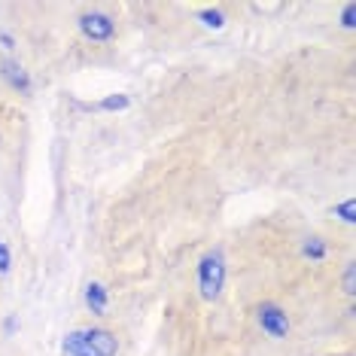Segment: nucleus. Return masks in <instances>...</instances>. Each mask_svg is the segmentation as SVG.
<instances>
[{
	"instance_id": "nucleus-1",
	"label": "nucleus",
	"mask_w": 356,
	"mask_h": 356,
	"mask_svg": "<svg viewBox=\"0 0 356 356\" xmlns=\"http://www.w3.org/2000/svg\"><path fill=\"white\" fill-rule=\"evenodd\" d=\"M61 353L64 356H116L119 338H116V332H110L104 326L74 329L61 338Z\"/></svg>"
},
{
	"instance_id": "nucleus-2",
	"label": "nucleus",
	"mask_w": 356,
	"mask_h": 356,
	"mask_svg": "<svg viewBox=\"0 0 356 356\" xmlns=\"http://www.w3.org/2000/svg\"><path fill=\"white\" fill-rule=\"evenodd\" d=\"M195 274H198V296L204 298V302H216L225 289V280H229V262H225V253L220 247L207 250V253L198 259Z\"/></svg>"
},
{
	"instance_id": "nucleus-3",
	"label": "nucleus",
	"mask_w": 356,
	"mask_h": 356,
	"mask_svg": "<svg viewBox=\"0 0 356 356\" xmlns=\"http://www.w3.org/2000/svg\"><path fill=\"white\" fill-rule=\"evenodd\" d=\"M76 28H79V34L86 40H92V43H110V40L116 37V22H113V15L98 13V10L79 13Z\"/></svg>"
},
{
	"instance_id": "nucleus-4",
	"label": "nucleus",
	"mask_w": 356,
	"mask_h": 356,
	"mask_svg": "<svg viewBox=\"0 0 356 356\" xmlns=\"http://www.w3.org/2000/svg\"><path fill=\"white\" fill-rule=\"evenodd\" d=\"M256 320H259V329H262L268 338H274V341L286 338L289 329H293V323H289V314L283 311L277 302H262V305H259L256 307Z\"/></svg>"
},
{
	"instance_id": "nucleus-5",
	"label": "nucleus",
	"mask_w": 356,
	"mask_h": 356,
	"mask_svg": "<svg viewBox=\"0 0 356 356\" xmlns=\"http://www.w3.org/2000/svg\"><path fill=\"white\" fill-rule=\"evenodd\" d=\"M0 79H3V83L10 86L13 92H19V95H31V88H34V83H31V74L22 67V61L10 58V55L0 61Z\"/></svg>"
},
{
	"instance_id": "nucleus-6",
	"label": "nucleus",
	"mask_w": 356,
	"mask_h": 356,
	"mask_svg": "<svg viewBox=\"0 0 356 356\" xmlns=\"http://www.w3.org/2000/svg\"><path fill=\"white\" fill-rule=\"evenodd\" d=\"M86 307L95 314V317H104L110 307V289L104 286L101 280H92L86 283Z\"/></svg>"
},
{
	"instance_id": "nucleus-7",
	"label": "nucleus",
	"mask_w": 356,
	"mask_h": 356,
	"mask_svg": "<svg viewBox=\"0 0 356 356\" xmlns=\"http://www.w3.org/2000/svg\"><path fill=\"white\" fill-rule=\"evenodd\" d=\"M79 110H95V113H125L131 107V98L125 92H113V95H104L101 101L95 104H76Z\"/></svg>"
},
{
	"instance_id": "nucleus-8",
	"label": "nucleus",
	"mask_w": 356,
	"mask_h": 356,
	"mask_svg": "<svg viewBox=\"0 0 356 356\" xmlns=\"http://www.w3.org/2000/svg\"><path fill=\"white\" fill-rule=\"evenodd\" d=\"M302 256L311 259V262H323V259L329 256V247L323 238H305L302 241Z\"/></svg>"
},
{
	"instance_id": "nucleus-9",
	"label": "nucleus",
	"mask_w": 356,
	"mask_h": 356,
	"mask_svg": "<svg viewBox=\"0 0 356 356\" xmlns=\"http://www.w3.org/2000/svg\"><path fill=\"white\" fill-rule=\"evenodd\" d=\"M198 22L207 31H222L225 28V13L222 10H201L198 13Z\"/></svg>"
},
{
	"instance_id": "nucleus-10",
	"label": "nucleus",
	"mask_w": 356,
	"mask_h": 356,
	"mask_svg": "<svg viewBox=\"0 0 356 356\" xmlns=\"http://www.w3.org/2000/svg\"><path fill=\"white\" fill-rule=\"evenodd\" d=\"M335 216H338L341 222L353 225V222H356V201L347 198V201H341V204H335Z\"/></svg>"
},
{
	"instance_id": "nucleus-11",
	"label": "nucleus",
	"mask_w": 356,
	"mask_h": 356,
	"mask_svg": "<svg viewBox=\"0 0 356 356\" xmlns=\"http://www.w3.org/2000/svg\"><path fill=\"white\" fill-rule=\"evenodd\" d=\"M10 271H13V247L0 238V277H6Z\"/></svg>"
},
{
	"instance_id": "nucleus-12",
	"label": "nucleus",
	"mask_w": 356,
	"mask_h": 356,
	"mask_svg": "<svg viewBox=\"0 0 356 356\" xmlns=\"http://www.w3.org/2000/svg\"><path fill=\"white\" fill-rule=\"evenodd\" d=\"M341 28L344 31H353L356 28V3H344V10H341Z\"/></svg>"
},
{
	"instance_id": "nucleus-13",
	"label": "nucleus",
	"mask_w": 356,
	"mask_h": 356,
	"mask_svg": "<svg viewBox=\"0 0 356 356\" xmlns=\"http://www.w3.org/2000/svg\"><path fill=\"white\" fill-rule=\"evenodd\" d=\"M344 293L350 296V298L356 296V265L353 262L344 268Z\"/></svg>"
},
{
	"instance_id": "nucleus-14",
	"label": "nucleus",
	"mask_w": 356,
	"mask_h": 356,
	"mask_svg": "<svg viewBox=\"0 0 356 356\" xmlns=\"http://www.w3.org/2000/svg\"><path fill=\"white\" fill-rule=\"evenodd\" d=\"M15 329H19V320H15V314L3 317V323H0V332H3V335L10 338V335H15Z\"/></svg>"
},
{
	"instance_id": "nucleus-15",
	"label": "nucleus",
	"mask_w": 356,
	"mask_h": 356,
	"mask_svg": "<svg viewBox=\"0 0 356 356\" xmlns=\"http://www.w3.org/2000/svg\"><path fill=\"white\" fill-rule=\"evenodd\" d=\"M0 46H3L6 52H13V49H15V37L10 34V31H0Z\"/></svg>"
}]
</instances>
